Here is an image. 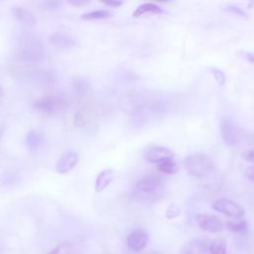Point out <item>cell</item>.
<instances>
[{
  "instance_id": "1",
  "label": "cell",
  "mask_w": 254,
  "mask_h": 254,
  "mask_svg": "<svg viewBox=\"0 0 254 254\" xmlns=\"http://www.w3.org/2000/svg\"><path fill=\"white\" fill-rule=\"evenodd\" d=\"M184 165L190 176L199 180L208 179L216 172V168L212 160L202 153L189 155L185 158Z\"/></svg>"
},
{
  "instance_id": "2",
  "label": "cell",
  "mask_w": 254,
  "mask_h": 254,
  "mask_svg": "<svg viewBox=\"0 0 254 254\" xmlns=\"http://www.w3.org/2000/svg\"><path fill=\"white\" fill-rule=\"evenodd\" d=\"M219 133L223 142L228 146H236L242 141L250 143L254 142V135L250 132L239 128L229 118H222L219 124Z\"/></svg>"
},
{
  "instance_id": "3",
  "label": "cell",
  "mask_w": 254,
  "mask_h": 254,
  "mask_svg": "<svg viewBox=\"0 0 254 254\" xmlns=\"http://www.w3.org/2000/svg\"><path fill=\"white\" fill-rule=\"evenodd\" d=\"M161 181L154 175L141 177L133 187V194L140 199H153L160 194Z\"/></svg>"
},
{
  "instance_id": "4",
  "label": "cell",
  "mask_w": 254,
  "mask_h": 254,
  "mask_svg": "<svg viewBox=\"0 0 254 254\" xmlns=\"http://www.w3.org/2000/svg\"><path fill=\"white\" fill-rule=\"evenodd\" d=\"M44 57V51L38 39L24 38L19 47V58L24 62H39Z\"/></svg>"
},
{
  "instance_id": "5",
  "label": "cell",
  "mask_w": 254,
  "mask_h": 254,
  "mask_svg": "<svg viewBox=\"0 0 254 254\" xmlns=\"http://www.w3.org/2000/svg\"><path fill=\"white\" fill-rule=\"evenodd\" d=\"M67 106V102L60 96H44L37 99L33 107L41 113H45L48 115H55L62 111H64Z\"/></svg>"
},
{
  "instance_id": "6",
  "label": "cell",
  "mask_w": 254,
  "mask_h": 254,
  "mask_svg": "<svg viewBox=\"0 0 254 254\" xmlns=\"http://www.w3.org/2000/svg\"><path fill=\"white\" fill-rule=\"evenodd\" d=\"M143 156L147 162L159 165L165 160L173 159L175 154L171 149L167 147L160 145H148L144 148Z\"/></svg>"
},
{
  "instance_id": "7",
  "label": "cell",
  "mask_w": 254,
  "mask_h": 254,
  "mask_svg": "<svg viewBox=\"0 0 254 254\" xmlns=\"http://www.w3.org/2000/svg\"><path fill=\"white\" fill-rule=\"evenodd\" d=\"M212 208L220 213H223L235 219L241 218L244 215V209L241 205L225 197H221L214 200L212 203Z\"/></svg>"
},
{
  "instance_id": "8",
  "label": "cell",
  "mask_w": 254,
  "mask_h": 254,
  "mask_svg": "<svg viewBox=\"0 0 254 254\" xmlns=\"http://www.w3.org/2000/svg\"><path fill=\"white\" fill-rule=\"evenodd\" d=\"M194 219L200 229L210 233H218L222 231L224 227L223 222L218 217L212 214L198 213L195 215Z\"/></svg>"
},
{
  "instance_id": "9",
  "label": "cell",
  "mask_w": 254,
  "mask_h": 254,
  "mask_svg": "<svg viewBox=\"0 0 254 254\" xmlns=\"http://www.w3.org/2000/svg\"><path fill=\"white\" fill-rule=\"evenodd\" d=\"M149 236L148 234L141 229L132 231L127 237V245L129 249L134 252L142 251L148 244Z\"/></svg>"
},
{
  "instance_id": "10",
  "label": "cell",
  "mask_w": 254,
  "mask_h": 254,
  "mask_svg": "<svg viewBox=\"0 0 254 254\" xmlns=\"http://www.w3.org/2000/svg\"><path fill=\"white\" fill-rule=\"evenodd\" d=\"M78 162V154L73 151H68L63 154L57 164H56V171L60 174H65L72 170L74 166Z\"/></svg>"
},
{
  "instance_id": "11",
  "label": "cell",
  "mask_w": 254,
  "mask_h": 254,
  "mask_svg": "<svg viewBox=\"0 0 254 254\" xmlns=\"http://www.w3.org/2000/svg\"><path fill=\"white\" fill-rule=\"evenodd\" d=\"M51 44L60 49V50H67L75 46L76 42L75 39L69 35L62 34V33H55L50 37Z\"/></svg>"
},
{
  "instance_id": "12",
  "label": "cell",
  "mask_w": 254,
  "mask_h": 254,
  "mask_svg": "<svg viewBox=\"0 0 254 254\" xmlns=\"http://www.w3.org/2000/svg\"><path fill=\"white\" fill-rule=\"evenodd\" d=\"M34 72L31 73V78L34 80L38 85L43 86H50L53 85L56 80V75L53 70L49 69H38L33 70Z\"/></svg>"
},
{
  "instance_id": "13",
  "label": "cell",
  "mask_w": 254,
  "mask_h": 254,
  "mask_svg": "<svg viewBox=\"0 0 254 254\" xmlns=\"http://www.w3.org/2000/svg\"><path fill=\"white\" fill-rule=\"evenodd\" d=\"M12 13L20 23L26 26H33L36 24V17L31 11H29L25 7H21V6L13 7Z\"/></svg>"
},
{
  "instance_id": "14",
  "label": "cell",
  "mask_w": 254,
  "mask_h": 254,
  "mask_svg": "<svg viewBox=\"0 0 254 254\" xmlns=\"http://www.w3.org/2000/svg\"><path fill=\"white\" fill-rule=\"evenodd\" d=\"M114 177H115V172H114V170H112L110 168L101 171L98 174L96 181H95V190L97 192H100L103 190H105L110 185V183L113 181Z\"/></svg>"
},
{
  "instance_id": "15",
  "label": "cell",
  "mask_w": 254,
  "mask_h": 254,
  "mask_svg": "<svg viewBox=\"0 0 254 254\" xmlns=\"http://www.w3.org/2000/svg\"><path fill=\"white\" fill-rule=\"evenodd\" d=\"M148 13L160 15V14H164L165 10L162 7H160L159 5L155 4V3L147 2V3H143V4L139 5L135 9V11L133 12V17L138 18V17H140L142 15H145V14H148Z\"/></svg>"
},
{
  "instance_id": "16",
  "label": "cell",
  "mask_w": 254,
  "mask_h": 254,
  "mask_svg": "<svg viewBox=\"0 0 254 254\" xmlns=\"http://www.w3.org/2000/svg\"><path fill=\"white\" fill-rule=\"evenodd\" d=\"M183 254H210L209 244L202 240L192 241L185 247Z\"/></svg>"
},
{
  "instance_id": "17",
  "label": "cell",
  "mask_w": 254,
  "mask_h": 254,
  "mask_svg": "<svg viewBox=\"0 0 254 254\" xmlns=\"http://www.w3.org/2000/svg\"><path fill=\"white\" fill-rule=\"evenodd\" d=\"M25 144H26L29 151H31V152L37 151L40 148L41 144H42V135H41V133L36 131V130H31L26 135Z\"/></svg>"
},
{
  "instance_id": "18",
  "label": "cell",
  "mask_w": 254,
  "mask_h": 254,
  "mask_svg": "<svg viewBox=\"0 0 254 254\" xmlns=\"http://www.w3.org/2000/svg\"><path fill=\"white\" fill-rule=\"evenodd\" d=\"M112 16V13L109 9H98L89 11L86 13L81 14L80 18L82 20H100V19H106Z\"/></svg>"
},
{
  "instance_id": "19",
  "label": "cell",
  "mask_w": 254,
  "mask_h": 254,
  "mask_svg": "<svg viewBox=\"0 0 254 254\" xmlns=\"http://www.w3.org/2000/svg\"><path fill=\"white\" fill-rule=\"evenodd\" d=\"M210 254H226V241L223 237H218L209 243Z\"/></svg>"
},
{
  "instance_id": "20",
  "label": "cell",
  "mask_w": 254,
  "mask_h": 254,
  "mask_svg": "<svg viewBox=\"0 0 254 254\" xmlns=\"http://www.w3.org/2000/svg\"><path fill=\"white\" fill-rule=\"evenodd\" d=\"M158 166V170L163 173V174H167V175H172L175 174L178 171V167L177 164L173 159H168L163 161L162 163H160Z\"/></svg>"
},
{
  "instance_id": "21",
  "label": "cell",
  "mask_w": 254,
  "mask_h": 254,
  "mask_svg": "<svg viewBox=\"0 0 254 254\" xmlns=\"http://www.w3.org/2000/svg\"><path fill=\"white\" fill-rule=\"evenodd\" d=\"M226 228L232 232H244L247 229V222L245 220H239V221H227L225 224Z\"/></svg>"
},
{
  "instance_id": "22",
  "label": "cell",
  "mask_w": 254,
  "mask_h": 254,
  "mask_svg": "<svg viewBox=\"0 0 254 254\" xmlns=\"http://www.w3.org/2000/svg\"><path fill=\"white\" fill-rule=\"evenodd\" d=\"M71 252V244L67 241L63 242L56 246L55 248L51 249L46 254H69Z\"/></svg>"
},
{
  "instance_id": "23",
  "label": "cell",
  "mask_w": 254,
  "mask_h": 254,
  "mask_svg": "<svg viewBox=\"0 0 254 254\" xmlns=\"http://www.w3.org/2000/svg\"><path fill=\"white\" fill-rule=\"evenodd\" d=\"M210 72L212 73V75H213L215 81H216L219 85H223V84L225 83L226 78H225V74H224V72H223L222 70H220V69L217 68V67H211V68H210Z\"/></svg>"
},
{
  "instance_id": "24",
  "label": "cell",
  "mask_w": 254,
  "mask_h": 254,
  "mask_svg": "<svg viewBox=\"0 0 254 254\" xmlns=\"http://www.w3.org/2000/svg\"><path fill=\"white\" fill-rule=\"evenodd\" d=\"M225 10L230 12V13H233L235 15H238L240 17H246L247 16V13L237 5H233V4L227 5V6H225Z\"/></svg>"
},
{
  "instance_id": "25",
  "label": "cell",
  "mask_w": 254,
  "mask_h": 254,
  "mask_svg": "<svg viewBox=\"0 0 254 254\" xmlns=\"http://www.w3.org/2000/svg\"><path fill=\"white\" fill-rule=\"evenodd\" d=\"M181 213V210L178 206H176L175 204H171L168 206L167 210H166V217L168 219H173L176 218L177 216H179Z\"/></svg>"
},
{
  "instance_id": "26",
  "label": "cell",
  "mask_w": 254,
  "mask_h": 254,
  "mask_svg": "<svg viewBox=\"0 0 254 254\" xmlns=\"http://www.w3.org/2000/svg\"><path fill=\"white\" fill-rule=\"evenodd\" d=\"M74 88L80 93L86 92L88 89V83L84 80H77L74 82Z\"/></svg>"
},
{
  "instance_id": "27",
  "label": "cell",
  "mask_w": 254,
  "mask_h": 254,
  "mask_svg": "<svg viewBox=\"0 0 254 254\" xmlns=\"http://www.w3.org/2000/svg\"><path fill=\"white\" fill-rule=\"evenodd\" d=\"M43 5L48 10H56L61 6V2H59V1H44Z\"/></svg>"
},
{
  "instance_id": "28",
  "label": "cell",
  "mask_w": 254,
  "mask_h": 254,
  "mask_svg": "<svg viewBox=\"0 0 254 254\" xmlns=\"http://www.w3.org/2000/svg\"><path fill=\"white\" fill-rule=\"evenodd\" d=\"M243 158L247 161V162H250L253 164L254 166V148H251V149H248L246 150L244 153H243Z\"/></svg>"
},
{
  "instance_id": "29",
  "label": "cell",
  "mask_w": 254,
  "mask_h": 254,
  "mask_svg": "<svg viewBox=\"0 0 254 254\" xmlns=\"http://www.w3.org/2000/svg\"><path fill=\"white\" fill-rule=\"evenodd\" d=\"M245 176L249 181L254 183V166H250L245 170Z\"/></svg>"
},
{
  "instance_id": "30",
  "label": "cell",
  "mask_w": 254,
  "mask_h": 254,
  "mask_svg": "<svg viewBox=\"0 0 254 254\" xmlns=\"http://www.w3.org/2000/svg\"><path fill=\"white\" fill-rule=\"evenodd\" d=\"M103 4L109 6V7H114L117 8L119 6H121L123 4V1H119V0H109V1H102Z\"/></svg>"
},
{
  "instance_id": "31",
  "label": "cell",
  "mask_w": 254,
  "mask_h": 254,
  "mask_svg": "<svg viewBox=\"0 0 254 254\" xmlns=\"http://www.w3.org/2000/svg\"><path fill=\"white\" fill-rule=\"evenodd\" d=\"M88 2H89L88 0H72V1H68V3L73 5V6H83V5L87 4Z\"/></svg>"
},
{
  "instance_id": "32",
  "label": "cell",
  "mask_w": 254,
  "mask_h": 254,
  "mask_svg": "<svg viewBox=\"0 0 254 254\" xmlns=\"http://www.w3.org/2000/svg\"><path fill=\"white\" fill-rule=\"evenodd\" d=\"M245 57L250 63L254 64V53H245Z\"/></svg>"
},
{
  "instance_id": "33",
  "label": "cell",
  "mask_w": 254,
  "mask_h": 254,
  "mask_svg": "<svg viewBox=\"0 0 254 254\" xmlns=\"http://www.w3.org/2000/svg\"><path fill=\"white\" fill-rule=\"evenodd\" d=\"M3 89H2V86L0 85V101H1V99H2V97H3Z\"/></svg>"
},
{
  "instance_id": "34",
  "label": "cell",
  "mask_w": 254,
  "mask_h": 254,
  "mask_svg": "<svg viewBox=\"0 0 254 254\" xmlns=\"http://www.w3.org/2000/svg\"><path fill=\"white\" fill-rule=\"evenodd\" d=\"M153 254H162V253H153Z\"/></svg>"
}]
</instances>
